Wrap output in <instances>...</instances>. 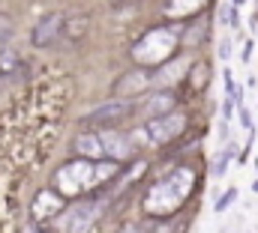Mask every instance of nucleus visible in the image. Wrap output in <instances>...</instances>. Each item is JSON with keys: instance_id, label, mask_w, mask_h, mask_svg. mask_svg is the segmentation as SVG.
<instances>
[{"instance_id": "f257e3e1", "label": "nucleus", "mask_w": 258, "mask_h": 233, "mask_svg": "<svg viewBox=\"0 0 258 233\" xmlns=\"http://www.w3.org/2000/svg\"><path fill=\"white\" fill-rule=\"evenodd\" d=\"M117 174V162H96V159H75L57 171V191L63 194H78L84 188H93L105 182L108 176Z\"/></svg>"}, {"instance_id": "f03ea898", "label": "nucleus", "mask_w": 258, "mask_h": 233, "mask_svg": "<svg viewBox=\"0 0 258 233\" xmlns=\"http://www.w3.org/2000/svg\"><path fill=\"white\" fill-rule=\"evenodd\" d=\"M192 185H195V174L189 168H180L177 174L159 179V182L150 188V194H147V212H153V215H168V212H174V209L189 197Z\"/></svg>"}, {"instance_id": "7ed1b4c3", "label": "nucleus", "mask_w": 258, "mask_h": 233, "mask_svg": "<svg viewBox=\"0 0 258 233\" xmlns=\"http://www.w3.org/2000/svg\"><path fill=\"white\" fill-rule=\"evenodd\" d=\"M99 215H102V200H81L66 209V215L60 218V227H63V233H90Z\"/></svg>"}, {"instance_id": "20e7f679", "label": "nucleus", "mask_w": 258, "mask_h": 233, "mask_svg": "<svg viewBox=\"0 0 258 233\" xmlns=\"http://www.w3.org/2000/svg\"><path fill=\"white\" fill-rule=\"evenodd\" d=\"M183 129H186V114H183V111H168V114L150 117L144 132H147V141H150V144H168V141H174Z\"/></svg>"}, {"instance_id": "39448f33", "label": "nucleus", "mask_w": 258, "mask_h": 233, "mask_svg": "<svg viewBox=\"0 0 258 233\" xmlns=\"http://www.w3.org/2000/svg\"><path fill=\"white\" fill-rule=\"evenodd\" d=\"M129 114H132V102H126V99H117V102H105V105H99L96 111L84 114V117H81V123H87V126H105V129H111V126L123 123Z\"/></svg>"}, {"instance_id": "423d86ee", "label": "nucleus", "mask_w": 258, "mask_h": 233, "mask_svg": "<svg viewBox=\"0 0 258 233\" xmlns=\"http://www.w3.org/2000/svg\"><path fill=\"white\" fill-rule=\"evenodd\" d=\"M63 12H45L36 24H33V30H30V45L33 48H45V45H51L60 33H63Z\"/></svg>"}, {"instance_id": "0eeeda50", "label": "nucleus", "mask_w": 258, "mask_h": 233, "mask_svg": "<svg viewBox=\"0 0 258 233\" xmlns=\"http://www.w3.org/2000/svg\"><path fill=\"white\" fill-rule=\"evenodd\" d=\"M96 138H99L102 153H105V156H111L114 162H123V159H129V156H132V144H129V138H123L120 132L105 129V132H99Z\"/></svg>"}, {"instance_id": "6e6552de", "label": "nucleus", "mask_w": 258, "mask_h": 233, "mask_svg": "<svg viewBox=\"0 0 258 233\" xmlns=\"http://www.w3.org/2000/svg\"><path fill=\"white\" fill-rule=\"evenodd\" d=\"M57 209H60L57 191H39L36 194V203H33V221H45V218L57 215Z\"/></svg>"}, {"instance_id": "1a4fd4ad", "label": "nucleus", "mask_w": 258, "mask_h": 233, "mask_svg": "<svg viewBox=\"0 0 258 233\" xmlns=\"http://www.w3.org/2000/svg\"><path fill=\"white\" fill-rule=\"evenodd\" d=\"M171 108H177V99H174V93H153V96L144 102V114H147V117L168 114Z\"/></svg>"}, {"instance_id": "9d476101", "label": "nucleus", "mask_w": 258, "mask_h": 233, "mask_svg": "<svg viewBox=\"0 0 258 233\" xmlns=\"http://www.w3.org/2000/svg\"><path fill=\"white\" fill-rule=\"evenodd\" d=\"M147 84H150V75H147V72H132V75H126V78H120L117 96H135V93H141Z\"/></svg>"}, {"instance_id": "9b49d317", "label": "nucleus", "mask_w": 258, "mask_h": 233, "mask_svg": "<svg viewBox=\"0 0 258 233\" xmlns=\"http://www.w3.org/2000/svg\"><path fill=\"white\" fill-rule=\"evenodd\" d=\"M75 153L84 156V159H99V156H102L99 138H96V135H78V138H75Z\"/></svg>"}, {"instance_id": "f8f14e48", "label": "nucleus", "mask_w": 258, "mask_h": 233, "mask_svg": "<svg viewBox=\"0 0 258 233\" xmlns=\"http://www.w3.org/2000/svg\"><path fill=\"white\" fill-rule=\"evenodd\" d=\"M18 63H21L18 54H15V51H9V48L3 45V48H0V78H3V81H6V78H15Z\"/></svg>"}, {"instance_id": "ddd939ff", "label": "nucleus", "mask_w": 258, "mask_h": 233, "mask_svg": "<svg viewBox=\"0 0 258 233\" xmlns=\"http://www.w3.org/2000/svg\"><path fill=\"white\" fill-rule=\"evenodd\" d=\"M198 3H201V0H171L168 12H171V15H186V12H195V9H198Z\"/></svg>"}, {"instance_id": "4468645a", "label": "nucleus", "mask_w": 258, "mask_h": 233, "mask_svg": "<svg viewBox=\"0 0 258 233\" xmlns=\"http://www.w3.org/2000/svg\"><path fill=\"white\" fill-rule=\"evenodd\" d=\"M234 197H237V188H228V191L216 200V206H213V209H216V212H225V209L231 206V200H234Z\"/></svg>"}, {"instance_id": "2eb2a0df", "label": "nucleus", "mask_w": 258, "mask_h": 233, "mask_svg": "<svg viewBox=\"0 0 258 233\" xmlns=\"http://www.w3.org/2000/svg\"><path fill=\"white\" fill-rule=\"evenodd\" d=\"M9 39H12V24H9V18L0 15V48H3Z\"/></svg>"}, {"instance_id": "dca6fc26", "label": "nucleus", "mask_w": 258, "mask_h": 233, "mask_svg": "<svg viewBox=\"0 0 258 233\" xmlns=\"http://www.w3.org/2000/svg\"><path fill=\"white\" fill-rule=\"evenodd\" d=\"M204 81H207V69L204 66H195V84L192 87H204Z\"/></svg>"}, {"instance_id": "f3484780", "label": "nucleus", "mask_w": 258, "mask_h": 233, "mask_svg": "<svg viewBox=\"0 0 258 233\" xmlns=\"http://www.w3.org/2000/svg\"><path fill=\"white\" fill-rule=\"evenodd\" d=\"M228 156H231V153H225V156H222V159H219V165H216V168H213V174H216V176H222V171H225V168H228V162H231V159H228Z\"/></svg>"}, {"instance_id": "a211bd4d", "label": "nucleus", "mask_w": 258, "mask_h": 233, "mask_svg": "<svg viewBox=\"0 0 258 233\" xmlns=\"http://www.w3.org/2000/svg\"><path fill=\"white\" fill-rule=\"evenodd\" d=\"M252 48H255V42L249 39V42L243 45V63H249V57H252Z\"/></svg>"}, {"instance_id": "6ab92c4d", "label": "nucleus", "mask_w": 258, "mask_h": 233, "mask_svg": "<svg viewBox=\"0 0 258 233\" xmlns=\"http://www.w3.org/2000/svg\"><path fill=\"white\" fill-rule=\"evenodd\" d=\"M240 120H243V126L252 132V117H249V111H246V108H240Z\"/></svg>"}, {"instance_id": "aec40b11", "label": "nucleus", "mask_w": 258, "mask_h": 233, "mask_svg": "<svg viewBox=\"0 0 258 233\" xmlns=\"http://www.w3.org/2000/svg\"><path fill=\"white\" fill-rule=\"evenodd\" d=\"M123 233H138V230H135V227H126V230H123Z\"/></svg>"}, {"instance_id": "412c9836", "label": "nucleus", "mask_w": 258, "mask_h": 233, "mask_svg": "<svg viewBox=\"0 0 258 233\" xmlns=\"http://www.w3.org/2000/svg\"><path fill=\"white\" fill-rule=\"evenodd\" d=\"M30 233H42V230H36V227H33V230H30Z\"/></svg>"}, {"instance_id": "4be33fe9", "label": "nucleus", "mask_w": 258, "mask_h": 233, "mask_svg": "<svg viewBox=\"0 0 258 233\" xmlns=\"http://www.w3.org/2000/svg\"><path fill=\"white\" fill-rule=\"evenodd\" d=\"M0 90H3V78H0Z\"/></svg>"}]
</instances>
